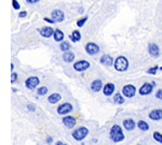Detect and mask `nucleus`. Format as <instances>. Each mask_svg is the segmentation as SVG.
<instances>
[{
    "mask_svg": "<svg viewBox=\"0 0 162 145\" xmlns=\"http://www.w3.org/2000/svg\"><path fill=\"white\" fill-rule=\"evenodd\" d=\"M109 137H110V140L115 143H119L122 142L124 140V134L123 131H122V128L119 125H113L111 127L110 131H109Z\"/></svg>",
    "mask_w": 162,
    "mask_h": 145,
    "instance_id": "1",
    "label": "nucleus"
},
{
    "mask_svg": "<svg viewBox=\"0 0 162 145\" xmlns=\"http://www.w3.org/2000/svg\"><path fill=\"white\" fill-rule=\"evenodd\" d=\"M115 69L119 72H124V71H127L128 68H129V61H128V59L125 58L124 56H119L116 58L115 60Z\"/></svg>",
    "mask_w": 162,
    "mask_h": 145,
    "instance_id": "2",
    "label": "nucleus"
},
{
    "mask_svg": "<svg viewBox=\"0 0 162 145\" xmlns=\"http://www.w3.org/2000/svg\"><path fill=\"white\" fill-rule=\"evenodd\" d=\"M88 134H89V129L86 128V127H79V128L75 129L71 133L73 138L76 140V141H83L86 137H88Z\"/></svg>",
    "mask_w": 162,
    "mask_h": 145,
    "instance_id": "3",
    "label": "nucleus"
},
{
    "mask_svg": "<svg viewBox=\"0 0 162 145\" xmlns=\"http://www.w3.org/2000/svg\"><path fill=\"white\" fill-rule=\"evenodd\" d=\"M122 94H123L124 97H127V98H133L136 94V88H135L134 85H125L122 88Z\"/></svg>",
    "mask_w": 162,
    "mask_h": 145,
    "instance_id": "4",
    "label": "nucleus"
},
{
    "mask_svg": "<svg viewBox=\"0 0 162 145\" xmlns=\"http://www.w3.org/2000/svg\"><path fill=\"white\" fill-rule=\"evenodd\" d=\"M90 68V62L86 60H79V61L74 64V69L78 72H83Z\"/></svg>",
    "mask_w": 162,
    "mask_h": 145,
    "instance_id": "5",
    "label": "nucleus"
},
{
    "mask_svg": "<svg viewBox=\"0 0 162 145\" xmlns=\"http://www.w3.org/2000/svg\"><path fill=\"white\" fill-rule=\"evenodd\" d=\"M74 110L73 105L68 103V102H65L63 104H61L58 107H57V113H58L59 115H66L68 113H70L71 111Z\"/></svg>",
    "mask_w": 162,
    "mask_h": 145,
    "instance_id": "6",
    "label": "nucleus"
},
{
    "mask_svg": "<svg viewBox=\"0 0 162 145\" xmlns=\"http://www.w3.org/2000/svg\"><path fill=\"white\" fill-rule=\"evenodd\" d=\"M154 84L152 83H144L142 85V87L140 88V96H147V95H150L152 92V89H154Z\"/></svg>",
    "mask_w": 162,
    "mask_h": 145,
    "instance_id": "7",
    "label": "nucleus"
},
{
    "mask_svg": "<svg viewBox=\"0 0 162 145\" xmlns=\"http://www.w3.org/2000/svg\"><path fill=\"white\" fill-rule=\"evenodd\" d=\"M39 83H40V81H39V78L37 76H30V78H28L25 81V86L28 89H32H32H35L39 85Z\"/></svg>",
    "mask_w": 162,
    "mask_h": 145,
    "instance_id": "8",
    "label": "nucleus"
},
{
    "mask_svg": "<svg viewBox=\"0 0 162 145\" xmlns=\"http://www.w3.org/2000/svg\"><path fill=\"white\" fill-rule=\"evenodd\" d=\"M86 52L89 55H96L100 52V46L93 42H90L86 45Z\"/></svg>",
    "mask_w": 162,
    "mask_h": 145,
    "instance_id": "9",
    "label": "nucleus"
},
{
    "mask_svg": "<svg viewBox=\"0 0 162 145\" xmlns=\"http://www.w3.org/2000/svg\"><path fill=\"white\" fill-rule=\"evenodd\" d=\"M63 124H64V126L68 129H71L76 126V124H77V121H76V118L73 117V116H65L63 117L62 119Z\"/></svg>",
    "mask_w": 162,
    "mask_h": 145,
    "instance_id": "10",
    "label": "nucleus"
},
{
    "mask_svg": "<svg viewBox=\"0 0 162 145\" xmlns=\"http://www.w3.org/2000/svg\"><path fill=\"white\" fill-rule=\"evenodd\" d=\"M51 17L54 21H56V23H61V21H64L65 18V15L61 10H54L53 12L51 13Z\"/></svg>",
    "mask_w": 162,
    "mask_h": 145,
    "instance_id": "11",
    "label": "nucleus"
},
{
    "mask_svg": "<svg viewBox=\"0 0 162 145\" xmlns=\"http://www.w3.org/2000/svg\"><path fill=\"white\" fill-rule=\"evenodd\" d=\"M136 126H137V125L135 124V121H133L132 118H128V119H124L123 121V127L125 130H128V131H132V130H134Z\"/></svg>",
    "mask_w": 162,
    "mask_h": 145,
    "instance_id": "12",
    "label": "nucleus"
},
{
    "mask_svg": "<svg viewBox=\"0 0 162 145\" xmlns=\"http://www.w3.org/2000/svg\"><path fill=\"white\" fill-rule=\"evenodd\" d=\"M149 118L152 119V121H161L162 119V110H160V109L152 110L150 113H149Z\"/></svg>",
    "mask_w": 162,
    "mask_h": 145,
    "instance_id": "13",
    "label": "nucleus"
},
{
    "mask_svg": "<svg viewBox=\"0 0 162 145\" xmlns=\"http://www.w3.org/2000/svg\"><path fill=\"white\" fill-rule=\"evenodd\" d=\"M100 64L103 66H106V67H110L113 64V58L110 56V55H103L100 57Z\"/></svg>",
    "mask_w": 162,
    "mask_h": 145,
    "instance_id": "14",
    "label": "nucleus"
},
{
    "mask_svg": "<svg viewBox=\"0 0 162 145\" xmlns=\"http://www.w3.org/2000/svg\"><path fill=\"white\" fill-rule=\"evenodd\" d=\"M113 91H115V84L112 83H107L103 87V92L107 97L111 96V95L113 94Z\"/></svg>",
    "mask_w": 162,
    "mask_h": 145,
    "instance_id": "15",
    "label": "nucleus"
},
{
    "mask_svg": "<svg viewBox=\"0 0 162 145\" xmlns=\"http://www.w3.org/2000/svg\"><path fill=\"white\" fill-rule=\"evenodd\" d=\"M39 32H40V35L42 36L43 38H50L54 35V30L52 29L51 27H49V26L41 28V29L39 30Z\"/></svg>",
    "mask_w": 162,
    "mask_h": 145,
    "instance_id": "16",
    "label": "nucleus"
},
{
    "mask_svg": "<svg viewBox=\"0 0 162 145\" xmlns=\"http://www.w3.org/2000/svg\"><path fill=\"white\" fill-rule=\"evenodd\" d=\"M148 52L152 57H158L160 55V50H159V46L154 44V43H151L148 45Z\"/></svg>",
    "mask_w": 162,
    "mask_h": 145,
    "instance_id": "17",
    "label": "nucleus"
},
{
    "mask_svg": "<svg viewBox=\"0 0 162 145\" xmlns=\"http://www.w3.org/2000/svg\"><path fill=\"white\" fill-rule=\"evenodd\" d=\"M103 88V83L100 80H95L91 83V89L94 92H98Z\"/></svg>",
    "mask_w": 162,
    "mask_h": 145,
    "instance_id": "18",
    "label": "nucleus"
},
{
    "mask_svg": "<svg viewBox=\"0 0 162 145\" xmlns=\"http://www.w3.org/2000/svg\"><path fill=\"white\" fill-rule=\"evenodd\" d=\"M61 99H62V96L59 94H57V92H54V94L50 95V96L48 97V101L49 103H51V104H55V103L61 101Z\"/></svg>",
    "mask_w": 162,
    "mask_h": 145,
    "instance_id": "19",
    "label": "nucleus"
},
{
    "mask_svg": "<svg viewBox=\"0 0 162 145\" xmlns=\"http://www.w3.org/2000/svg\"><path fill=\"white\" fill-rule=\"evenodd\" d=\"M63 60H64L65 62H73L74 60H75V54L73 53V52H65L64 54H63Z\"/></svg>",
    "mask_w": 162,
    "mask_h": 145,
    "instance_id": "20",
    "label": "nucleus"
},
{
    "mask_svg": "<svg viewBox=\"0 0 162 145\" xmlns=\"http://www.w3.org/2000/svg\"><path fill=\"white\" fill-rule=\"evenodd\" d=\"M113 102L117 103V104H123L124 103V98L121 95V92H117L113 97Z\"/></svg>",
    "mask_w": 162,
    "mask_h": 145,
    "instance_id": "21",
    "label": "nucleus"
},
{
    "mask_svg": "<svg viewBox=\"0 0 162 145\" xmlns=\"http://www.w3.org/2000/svg\"><path fill=\"white\" fill-rule=\"evenodd\" d=\"M137 127L140 131H148L149 130V125L146 123L145 121H140L137 123Z\"/></svg>",
    "mask_w": 162,
    "mask_h": 145,
    "instance_id": "22",
    "label": "nucleus"
},
{
    "mask_svg": "<svg viewBox=\"0 0 162 145\" xmlns=\"http://www.w3.org/2000/svg\"><path fill=\"white\" fill-rule=\"evenodd\" d=\"M54 40L57 41V42H59V41H63V39H64V33H63V31H61L59 29H56L54 30Z\"/></svg>",
    "mask_w": 162,
    "mask_h": 145,
    "instance_id": "23",
    "label": "nucleus"
},
{
    "mask_svg": "<svg viewBox=\"0 0 162 145\" xmlns=\"http://www.w3.org/2000/svg\"><path fill=\"white\" fill-rule=\"evenodd\" d=\"M69 38L71 39L73 42H78V41H80V39H81V35L78 30H75V31H73V33L69 36Z\"/></svg>",
    "mask_w": 162,
    "mask_h": 145,
    "instance_id": "24",
    "label": "nucleus"
},
{
    "mask_svg": "<svg viewBox=\"0 0 162 145\" xmlns=\"http://www.w3.org/2000/svg\"><path fill=\"white\" fill-rule=\"evenodd\" d=\"M59 47H61V50H62L63 52H68L70 50V43L69 42H65V41H63L62 43H61V45H59Z\"/></svg>",
    "mask_w": 162,
    "mask_h": 145,
    "instance_id": "25",
    "label": "nucleus"
},
{
    "mask_svg": "<svg viewBox=\"0 0 162 145\" xmlns=\"http://www.w3.org/2000/svg\"><path fill=\"white\" fill-rule=\"evenodd\" d=\"M152 135H154V140L156 141V142L162 144V133H161V132L156 131V132H154V134H152Z\"/></svg>",
    "mask_w": 162,
    "mask_h": 145,
    "instance_id": "26",
    "label": "nucleus"
},
{
    "mask_svg": "<svg viewBox=\"0 0 162 145\" xmlns=\"http://www.w3.org/2000/svg\"><path fill=\"white\" fill-rule=\"evenodd\" d=\"M48 92V88H46V86H42V87H39V88L37 89V94L39 95V96H44V95Z\"/></svg>",
    "mask_w": 162,
    "mask_h": 145,
    "instance_id": "27",
    "label": "nucleus"
},
{
    "mask_svg": "<svg viewBox=\"0 0 162 145\" xmlns=\"http://www.w3.org/2000/svg\"><path fill=\"white\" fill-rule=\"evenodd\" d=\"M88 21V16H84L83 18H81V19H79L78 21H77V26L78 27H82L84 25V23Z\"/></svg>",
    "mask_w": 162,
    "mask_h": 145,
    "instance_id": "28",
    "label": "nucleus"
},
{
    "mask_svg": "<svg viewBox=\"0 0 162 145\" xmlns=\"http://www.w3.org/2000/svg\"><path fill=\"white\" fill-rule=\"evenodd\" d=\"M159 69H160V68L158 67V66H156V67H152V68H150L149 70H147V73H149V74H156L157 71H158Z\"/></svg>",
    "mask_w": 162,
    "mask_h": 145,
    "instance_id": "29",
    "label": "nucleus"
},
{
    "mask_svg": "<svg viewBox=\"0 0 162 145\" xmlns=\"http://www.w3.org/2000/svg\"><path fill=\"white\" fill-rule=\"evenodd\" d=\"M16 80H17V74L15 72H12V74H11V84L15 83Z\"/></svg>",
    "mask_w": 162,
    "mask_h": 145,
    "instance_id": "30",
    "label": "nucleus"
},
{
    "mask_svg": "<svg viewBox=\"0 0 162 145\" xmlns=\"http://www.w3.org/2000/svg\"><path fill=\"white\" fill-rule=\"evenodd\" d=\"M12 5H13V8L15 9V10H20V8H21L20 3L17 2L16 0H12Z\"/></svg>",
    "mask_w": 162,
    "mask_h": 145,
    "instance_id": "31",
    "label": "nucleus"
},
{
    "mask_svg": "<svg viewBox=\"0 0 162 145\" xmlns=\"http://www.w3.org/2000/svg\"><path fill=\"white\" fill-rule=\"evenodd\" d=\"M156 98H158L159 100H162V89H159L156 92Z\"/></svg>",
    "mask_w": 162,
    "mask_h": 145,
    "instance_id": "32",
    "label": "nucleus"
},
{
    "mask_svg": "<svg viewBox=\"0 0 162 145\" xmlns=\"http://www.w3.org/2000/svg\"><path fill=\"white\" fill-rule=\"evenodd\" d=\"M27 110L30 111V112H34V111L36 110V107H35V105H32V104H28V105H27Z\"/></svg>",
    "mask_w": 162,
    "mask_h": 145,
    "instance_id": "33",
    "label": "nucleus"
},
{
    "mask_svg": "<svg viewBox=\"0 0 162 145\" xmlns=\"http://www.w3.org/2000/svg\"><path fill=\"white\" fill-rule=\"evenodd\" d=\"M46 143H48V144H52V143H53V138L52 137L46 138Z\"/></svg>",
    "mask_w": 162,
    "mask_h": 145,
    "instance_id": "34",
    "label": "nucleus"
},
{
    "mask_svg": "<svg viewBox=\"0 0 162 145\" xmlns=\"http://www.w3.org/2000/svg\"><path fill=\"white\" fill-rule=\"evenodd\" d=\"M27 15V12L26 11H23V12H21V13H20V17H25V16Z\"/></svg>",
    "mask_w": 162,
    "mask_h": 145,
    "instance_id": "35",
    "label": "nucleus"
},
{
    "mask_svg": "<svg viewBox=\"0 0 162 145\" xmlns=\"http://www.w3.org/2000/svg\"><path fill=\"white\" fill-rule=\"evenodd\" d=\"M28 3H36V2H39L40 0H26Z\"/></svg>",
    "mask_w": 162,
    "mask_h": 145,
    "instance_id": "36",
    "label": "nucleus"
},
{
    "mask_svg": "<svg viewBox=\"0 0 162 145\" xmlns=\"http://www.w3.org/2000/svg\"><path fill=\"white\" fill-rule=\"evenodd\" d=\"M54 145H67V144H65V143L62 142V141H57V142L54 143Z\"/></svg>",
    "mask_w": 162,
    "mask_h": 145,
    "instance_id": "37",
    "label": "nucleus"
},
{
    "mask_svg": "<svg viewBox=\"0 0 162 145\" xmlns=\"http://www.w3.org/2000/svg\"><path fill=\"white\" fill-rule=\"evenodd\" d=\"M44 21H48V23H54L53 19H50V18H48V17H46V18H44Z\"/></svg>",
    "mask_w": 162,
    "mask_h": 145,
    "instance_id": "38",
    "label": "nucleus"
},
{
    "mask_svg": "<svg viewBox=\"0 0 162 145\" xmlns=\"http://www.w3.org/2000/svg\"><path fill=\"white\" fill-rule=\"evenodd\" d=\"M138 145H142V144H138Z\"/></svg>",
    "mask_w": 162,
    "mask_h": 145,
    "instance_id": "39",
    "label": "nucleus"
}]
</instances>
